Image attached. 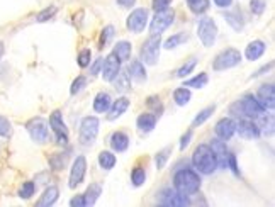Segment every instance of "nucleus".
I'll use <instances>...</instances> for the list:
<instances>
[{
  "instance_id": "30",
  "label": "nucleus",
  "mask_w": 275,
  "mask_h": 207,
  "mask_svg": "<svg viewBox=\"0 0 275 207\" xmlns=\"http://www.w3.org/2000/svg\"><path fill=\"white\" fill-rule=\"evenodd\" d=\"M131 51H133V46L128 41H119L116 44V48H114V53H116V56L121 61H128L131 58Z\"/></svg>"
},
{
  "instance_id": "2",
  "label": "nucleus",
  "mask_w": 275,
  "mask_h": 207,
  "mask_svg": "<svg viewBox=\"0 0 275 207\" xmlns=\"http://www.w3.org/2000/svg\"><path fill=\"white\" fill-rule=\"evenodd\" d=\"M173 187L175 190L185 194V195H192L197 194L201 190V177L190 168H182L175 173L173 177Z\"/></svg>"
},
{
  "instance_id": "50",
  "label": "nucleus",
  "mask_w": 275,
  "mask_h": 207,
  "mask_svg": "<svg viewBox=\"0 0 275 207\" xmlns=\"http://www.w3.org/2000/svg\"><path fill=\"white\" fill-rule=\"evenodd\" d=\"M192 136H194V131H192V129H189V131H187V133L180 138V149H182V151L190 144V141H192Z\"/></svg>"
},
{
  "instance_id": "47",
  "label": "nucleus",
  "mask_w": 275,
  "mask_h": 207,
  "mask_svg": "<svg viewBox=\"0 0 275 207\" xmlns=\"http://www.w3.org/2000/svg\"><path fill=\"white\" fill-rule=\"evenodd\" d=\"M83 87H87V78L83 75L76 76V80H73V83H71V89H70V94L75 95L78 94L80 90H83Z\"/></svg>"
},
{
  "instance_id": "32",
  "label": "nucleus",
  "mask_w": 275,
  "mask_h": 207,
  "mask_svg": "<svg viewBox=\"0 0 275 207\" xmlns=\"http://www.w3.org/2000/svg\"><path fill=\"white\" fill-rule=\"evenodd\" d=\"M68 163V153H55L49 156V165L53 170H63Z\"/></svg>"
},
{
  "instance_id": "9",
  "label": "nucleus",
  "mask_w": 275,
  "mask_h": 207,
  "mask_svg": "<svg viewBox=\"0 0 275 207\" xmlns=\"http://www.w3.org/2000/svg\"><path fill=\"white\" fill-rule=\"evenodd\" d=\"M26 129H28L29 136L33 141L36 143H46L49 138V128H48V122L43 117H33L31 121L26 124Z\"/></svg>"
},
{
  "instance_id": "19",
  "label": "nucleus",
  "mask_w": 275,
  "mask_h": 207,
  "mask_svg": "<svg viewBox=\"0 0 275 207\" xmlns=\"http://www.w3.org/2000/svg\"><path fill=\"white\" fill-rule=\"evenodd\" d=\"M129 99L128 97H119L117 101H114L112 104H110V107H109V110H107V119L109 121H116V119H119L122 114L126 112V110L129 109Z\"/></svg>"
},
{
  "instance_id": "10",
  "label": "nucleus",
  "mask_w": 275,
  "mask_h": 207,
  "mask_svg": "<svg viewBox=\"0 0 275 207\" xmlns=\"http://www.w3.org/2000/svg\"><path fill=\"white\" fill-rule=\"evenodd\" d=\"M158 201L162 206L167 207H183V206H190L192 202L189 201V195L178 192L175 189H163L162 192L158 194Z\"/></svg>"
},
{
  "instance_id": "31",
  "label": "nucleus",
  "mask_w": 275,
  "mask_h": 207,
  "mask_svg": "<svg viewBox=\"0 0 275 207\" xmlns=\"http://www.w3.org/2000/svg\"><path fill=\"white\" fill-rule=\"evenodd\" d=\"M116 163H117V158L112 151L99 153V165H101V168H104V170H112Z\"/></svg>"
},
{
  "instance_id": "23",
  "label": "nucleus",
  "mask_w": 275,
  "mask_h": 207,
  "mask_svg": "<svg viewBox=\"0 0 275 207\" xmlns=\"http://www.w3.org/2000/svg\"><path fill=\"white\" fill-rule=\"evenodd\" d=\"M60 197V189L56 185H49L48 189L44 190L43 195L39 197V201L36 202L37 207H49V206H55L56 201Z\"/></svg>"
},
{
  "instance_id": "17",
  "label": "nucleus",
  "mask_w": 275,
  "mask_h": 207,
  "mask_svg": "<svg viewBox=\"0 0 275 207\" xmlns=\"http://www.w3.org/2000/svg\"><path fill=\"white\" fill-rule=\"evenodd\" d=\"M236 133V122L229 117L221 119L216 124V136L223 141H229Z\"/></svg>"
},
{
  "instance_id": "18",
  "label": "nucleus",
  "mask_w": 275,
  "mask_h": 207,
  "mask_svg": "<svg viewBox=\"0 0 275 207\" xmlns=\"http://www.w3.org/2000/svg\"><path fill=\"white\" fill-rule=\"evenodd\" d=\"M209 146L212 148L214 155H216V160H217V168H226V162H228V148H226V141L219 139V138H216V139L211 141V144Z\"/></svg>"
},
{
  "instance_id": "40",
  "label": "nucleus",
  "mask_w": 275,
  "mask_h": 207,
  "mask_svg": "<svg viewBox=\"0 0 275 207\" xmlns=\"http://www.w3.org/2000/svg\"><path fill=\"white\" fill-rule=\"evenodd\" d=\"M196 65H197V58H190L189 61H187L185 65H182L180 68H178V71H177V76L178 78H185L187 75H190L194 71V68H196Z\"/></svg>"
},
{
  "instance_id": "34",
  "label": "nucleus",
  "mask_w": 275,
  "mask_h": 207,
  "mask_svg": "<svg viewBox=\"0 0 275 207\" xmlns=\"http://www.w3.org/2000/svg\"><path fill=\"white\" fill-rule=\"evenodd\" d=\"M214 110H216V105H214V104H212V105H209V107H206V109H202L201 112L196 116V119L192 121V128H197V126L204 124V122L214 114Z\"/></svg>"
},
{
  "instance_id": "7",
  "label": "nucleus",
  "mask_w": 275,
  "mask_h": 207,
  "mask_svg": "<svg viewBox=\"0 0 275 207\" xmlns=\"http://www.w3.org/2000/svg\"><path fill=\"white\" fill-rule=\"evenodd\" d=\"M236 107H238V116L240 112L243 114L244 117L250 119H258L262 114H265V109L262 107V104L258 102V99L255 97L253 94H246L241 101L236 102Z\"/></svg>"
},
{
  "instance_id": "37",
  "label": "nucleus",
  "mask_w": 275,
  "mask_h": 207,
  "mask_svg": "<svg viewBox=\"0 0 275 207\" xmlns=\"http://www.w3.org/2000/svg\"><path fill=\"white\" fill-rule=\"evenodd\" d=\"M187 3H189V9L197 15L204 14L206 10L211 7V2H209V0H187Z\"/></svg>"
},
{
  "instance_id": "3",
  "label": "nucleus",
  "mask_w": 275,
  "mask_h": 207,
  "mask_svg": "<svg viewBox=\"0 0 275 207\" xmlns=\"http://www.w3.org/2000/svg\"><path fill=\"white\" fill-rule=\"evenodd\" d=\"M160 49H162V34H151L141 48V61L150 67L156 65L160 58Z\"/></svg>"
},
{
  "instance_id": "28",
  "label": "nucleus",
  "mask_w": 275,
  "mask_h": 207,
  "mask_svg": "<svg viewBox=\"0 0 275 207\" xmlns=\"http://www.w3.org/2000/svg\"><path fill=\"white\" fill-rule=\"evenodd\" d=\"M224 19H226V22L235 31H238V33H240V31H243L244 21H243L241 12H240V10H235V12H226V14H224Z\"/></svg>"
},
{
  "instance_id": "39",
  "label": "nucleus",
  "mask_w": 275,
  "mask_h": 207,
  "mask_svg": "<svg viewBox=\"0 0 275 207\" xmlns=\"http://www.w3.org/2000/svg\"><path fill=\"white\" fill-rule=\"evenodd\" d=\"M131 182L135 187H141L144 182H146V170L141 167H135L131 172Z\"/></svg>"
},
{
  "instance_id": "22",
  "label": "nucleus",
  "mask_w": 275,
  "mask_h": 207,
  "mask_svg": "<svg viewBox=\"0 0 275 207\" xmlns=\"http://www.w3.org/2000/svg\"><path fill=\"white\" fill-rule=\"evenodd\" d=\"M265 51H267V44L260 39H255L246 46V49H244V56H246V60H250V61H257L258 58H262Z\"/></svg>"
},
{
  "instance_id": "45",
  "label": "nucleus",
  "mask_w": 275,
  "mask_h": 207,
  "mask_svg": "<svg viewBox=\"0 0 275 207\" xmlns=\"http://www.w3.org/2000/svg\"><path fill=\"white\" fill-rule=\"evenodd\" d=\"M76 61H78L80 68H87L92 61V51L90 49H82V51L78 53V58H76Z\"/></svg>"
},
{
  "instance_id": "12",
  "label": "nucleus",
  "mask_w": 275,
  "mask_h": 207,
  "mask_svg": "<svg viewBox=\"0 0 275 207\" xmlns=\"http://www.w3.org/2000/svg\"><path fill=\"white\" fill-rule=\"evenodd\" d=\"M148 9H144V7H139V9H135L131 14H129L128 17V29L131 31V33L135 34H139L143 33L144 28L148 26Z\"/></svg>"
},
{
  "instance_id": "43",
  "label": "nucleus",
  "mask_w": 275,
  "mask_h": 207,
  "mask_svg": "<svg viewBox=\"0 0 275 207\" xmlns=\"http://www.w3.org/2000/svg\"><path fill=\"white\" fill-rule=\"evenodd\" d=\"M58 12V9H56L55 5H51V7H46L44 10H41L39 14H37V17H36V21L37 22H46V21H49V19H53L55 17V14Z\"/></svg>"
},
{
  "instance_id": "21",
  "label": "nucleus",
  "mask_w": 275,
  "mask_h": 207,
  "mask_svg": "<svg viewBox=\"0 0 275 207\" xmlns=\"http://www.w3.org/2000/svg\"><path fill=\"white\" fill-rule=\"evenodd\" d=\"M109 143H110V148H112L116 153H122L129 148V136L122 131H116V133L110 134Z\"/></svg>"
},
{
  "instance_id": "8",
  "label": "nucleus",
  "mask_w": 275,
  "mask_h": 207,
  "mask_svg": "<svg viewBox=\"0 0 275 207\" xmlns=\"http://www.w3.org/2000/svg\"><path fill=\"white\" fill-rule=\"evenodd\" d=\"M175 21V10L173 9H165V10H158L155 12V17L151 19L150 22V33L151 34H162L173 24Z\"/></svg>"
},
{
  "instance_id": "15",
  "label": "nucleus",
  "mask_w": 275,
  "mask_h": 207,
  "mask_svg": "<svg viewBox=\"0 0 275 207\" xmlns=\"http://www.w3.org/2000/svg\"><path fill=\"white\" fill-rule=\"evenodd\" d=\"M236 133H238L243 139H257L260 136L258 124L250 117L241 119L240 122H236Z\"/></svg>"
},
{
  "instance_id": "52",
  "label": "nucleus",
  "mask_w": 275,
  "mask_h": 207,
  "mask_svg": "<svg viewBox=\"0 0 275 207\" xmlns=\"http://www.w3.org/2000/svg\"><path fill=\"white\" fill-rule=\"evenodd\" d=\"M70 206L71 207H85V201H83V195H76V197H73L70 201Z\"/></svg>"
},
{
  "instance_id": "46",
  "label": "nucleus",
  "mask_w": 275,
  "mask_h": 207,
  "mask_svg": "<svg viewBox=\"0 0 275 207\" xmlns=\"http://www.w3.org/2000/svg\"><path fill=\"white\" fill-rule=\"evenodd\" d=\"M250 9L255 15H262L267 9V0H250Z\"/></svg>"
},
{
  "instance_id": "53",
  "label": "nucleus",
  "mask_w": 275,
  "mask_h": 207,
  "mask_svg": "<svg viewBox=\"0 0 275 207\" xmlns=\"http://www.w3.org/2000/svg\"><path fill=\"white\" fill-rule=\"evenodd\" d=\"M272 67H274V63H272V61H270L269 65H265V67H262V68H260V70L257 71V73H253V75H251V78H257V76H260V75H265L267 71H270V70H272Z\"/></svg>"
},
{
  "instance_id": "56",
  "label": "nucleus",
  "mask_w": 275,
  "mask_h": 207,
  "mask_svg": "<svg viewBox=\"0 0 275 207\" xmlns=\"http://www.w3.org/2000/svg\"><path fill=\"white\" fill-rule=\"evenodd\" d=\"M3 51H5V48H3V43L0 41V58L3 56Z\"/></svg>"
},
{
  "instance_id": "41",
  "label": "nucleus",
  "mask_w": 275,
  "mask_h": 207,
  "mask_svg": "<svg viewBox=\"0 0 275 207\" xmlns=\"http://www.w3.org/2000/svg\"><path fill=\"white\" fill-rule=\"evenodd\" d=\"M146 104H148V107H150V109H153V114H155L156 117L162 116L163 105H162V102H160V97H156V95H151V97H148Z\"/></svg>"
},
{
  "instance_id": "1",
  "label": "nucleus",
  "mask_w": 275,
  "mask_h": 207,
  "mask_svg": "<svg viewBox=\"0 0 275 207\" xmlns=\"http://www.w3.org/2000/svg\"><path fill=\"white\" fill-rule=\"evenodd\" d=\"M192 165L199 173L211 175L217 170V160L209 144H199L192 155Z\"/></svg>"
},
{
  "instance_id": "54",
  "label": "nucleus",
  "mask_w": 275,
  "mask_h": 207,
  "mask_svg": "<svg viewBox=\"0 0 275 207\" xmlns=\"http://www.w3.org/2000/svg\"><path fill=\"white\" fill-rule=\"evenodd\" d=\"M214 3H216L219 9H228V7L233 5V0H214Z\"/></svg>"
},
{
  "instance_id": "55",
  "label": "nucleus",
  "mask_w": 275,
  "mask_h": 207,
  "mask_svg": "<svg viewBox=\"0 0 275 207\" xmlns=\"http://www.w3.org/2000/svg\"><path fill=\"white\" fill-rule=\"evenodd\" d=\"M117 3H119L121 7H126V9H129V7H133L136 3V0H116Z\"/></svg>"
},
{
  "instance_id": "26",
  "label": "nucleus",
  "mask_w": 275,
  "mask_h": 207,
  "mask_svg": "<svg viewBox=\"0 0 275 207\" xmlns=\"http://www.w3.org/2000/svg\"><path fill=\"white\" fill-rule=\"evenodd\" d=\"M156 117L155 114H150V112H144V114H141L139 117H138V121H136V124H138V128H139V131H143V133H150L155 129V126H156Z\"/></svg>"
},
{
  "instance_id": "38",
  "label": "nucleus",
  "mask_w": 275,
  "mask_h": 207,
  "mask_svg": "<svg viewBox=\"0 0 275 207\" xmlns=\"http://www.w3.org/2000/svg\"><path fill=\"white\" fill-rule=\"evenodd\" d=\"M172 149H173L172 146H167V148L160 149V151L156 153V156H155V165H156V168H158V170H162V168L167 165L168 158H170V155H172Z\"/></svg>"
},
{
  "instance_id": "14",
  "label": "nucleus",
  "mask_w": 275,
  "mask_h": 207,
  "mask_svg": "<svg viewBox=\"0 0 275 207\" xmlns=\"http://www.w3.org/2000/svg\"><path fill=\"white\" fill-rule=\"evenodd\" d=\"M121 63L122 61L117 58L116 53H110V55H107V58L102 61V78L105 80V82H112L114 78H116V75L121 71Z\"/></svg>"
},
{
  "instance_id": "25",
  "label": "nucleus",
  "mask_w": 275,
  "mask_h": 207,
  "mask_svg": "<svg viewBox=\"0 0 275 207\" xmlns=\"http://www.w3.org/2000/svg\"><path fill=\"white\" fill-rule=\"evenodd\" d=\"M112 83H114V89H116V92H119V94H126L128 90H131V78H129L126 70H121L116 75V78L112 80Z\"/></svg>"
},
{
  "instance_id": "42",
  "label": "nucleus",
  "mask_w": 275,
  "mask_h": 207,
  "mask_svg": "<svg viewBox=\"0 0 275 207\" xmlns=\"http://www.w3.org/2000/svg\"><path fill=\"white\" fill-rule=\"evenodd\" d=\"M34 190H36L34 182H24L21 189H19V197L21 199H31L34 195Z\"/></svg>"
},
{
  "instance_id": "51",
  "label": "nucleus",
  "mask_w": 275,
  "mask_h": 207,
  "mask_svg": "<svg viewBox=\"0 0 275 207\" xmlns=\"http://www.w3.org/2000/svg\"><path fill=\"white\" fill-rule=\"evenodd\" d=\"M102 58H99V60H95V63L92 65V68H90V73L92 75H97V73H101V70H102Z\"/></svg>"
},
{
  "instance_id": "16",
  "label": "nucleus",
  "mask_w": 275,
  "mask_h": 207,
  "mask_svg": "<svg viewBox=\"0 0 275 207\" xmlns=\"http://www.w3.org/2000/svg\"><path fill=\"white\" fill-rule=\"evenodd\" d=\"M257 99L265 110L267 109L274 110V107H275V87L272 85V83H265V85H262L257 92Z\"/></svg>"
},
{
  "instance_id": "20",
  "label": "nucleus",
  "mask_w": 275,
  "mask_h": 207,
  "mask_svg": "<svg viewBox=\"0 0 275 207\" xmlns=\"http://www.w3.org/2000/svg\"><path fill=\"white\" fill-rule=\"evenodd\" d=\"M128 75H129V78L131 80H135V82L138 83H143V82H146V78H148V75H146V68H144V63L143 61H131V63L128 65Z\"/></svg>"
},
{
  "instance_id": "11",
  "label": "nucleus",
  "mask_w": 275,
  "mask_h": 207,
  "mask_svg": "<svg viewBox=\"0 0 275 207\" xmlns=\"http://www.w3.org/2000/svg\"><path fill=\"white\" fill-rule=\"evenodd\" d=\"M49 126H51L53 133L56 136V143L60 146H67L68 144V128L63 121V114L61 110H55V112L49 116Z\"/></svg>"
},
{
  "instance_id": "44",
  "label": "nucleus",
  "mask_w": 275,
  "mask_h": 207,
  "mask_svg": "<svg viewBox=\"0 0 275 207\" xmlns=\"http://www.w3.org/2000/svg\"><path fill=\"white\" fill-rule=\"evenodd\" d=\"M114 26H105L104 29H102V34H101V41H99V44H101V48H104V46L109 43L110 39L114 37Z\"/></svg>"
},
{
  "instance_id": "33",
  "label": "nucleus",
  "mask_w": 275,
  "mask_h": 207,
  "mask_svg": "<svg viewBox=\"0 0 275 207\" xmlns=\"http://www.w3.org/2000/svg\"><path fill=\"white\" fill-rule=\"evenodd\" d=\"M187 39H189V36H187L185 33H177V34H173V36H170L165 43H163V48L173 49V48H177V46H180L182 43H185Z\"/></svg>"
},
{
  "instance_id": "29",
  "label": "nucleus",
  "mask_w": 275,
  "mask_h": 207,
  "mask_svg": "<svg viewBox=\"0 0 275 207\" xmlns=\"http://www.w3.org/2000/svg\"><path fill=\"white\" fill-rule=\"evenodd\" d=\"M258 119H260V124H258L260 134H265V136H272V134H274V116H272V114H269V116L262 114V116H260Z\"/></svg>"
},
{
  "instance_id": "36",
  "label": "nucleus",
  "mask_w": 275,
  "mask_h": 207,
  "mask_svg": "<svg viewBox=\"0 0 275 207\" xmlns=\"http://www.w3.org/2000/svg\"><path fill=\"white\" fill-rule=\"evenodd\" d=\"M207 82H209L207 73H199L197 76H194V78L187 80V82L183 83V87H192V89H204V87L207 85Z\"/></svg>"
},
{
  "instance_id": "49",
  "label": "nucleus",
  "mask_w": 275,
  "mask_h": 207,
  "mask_svg": "<svg viewBox=\"0 0 275 207\" xmlns=\"http://www.w3.org/2000/svg\"><path fill=\"white\" fill-rule=\"evenodd\" d=\"M173 2V0H153L151 2V7L155 12H158V10H165L170 7V3Z\"/></svg>"
},
{
  "instance_id": "5",
  "label": "nucleus",
  "mask_w": 275,
  "mask_h": 207,
  "mask_svg": "<svg viewBox=\"0 0 275 207\" xmlns=\"http://www.w3.org/2000/svg\"><path fill=\"white\" fill-rule=\"evenodd\" d=\"M241 61V53L235 48H228L224 51H221L219 55L214 58L212 61V70L214 71H224L229 70V68L236 67Z\"/></svg>"
},
{
  "instance_id": "6",
  "label": "nucleus",
  "mask_w": 275,
  "mask_h": 207,
  "mask_svg": "<svg viewBox=\"0 0 275 207\" xmlns=\"http://www.w3.org/2000/svg\"><path fill=\"white\" fill-rule=\"evenodd\" d=\"M99 126H101V121L95 116H87L82 119V124H80V143L83 146H90V144L95 143V138L99 134Z\"/></svg>"
},
{
  "instance_id": "4",
  "label": "nucleus",
  "mask_w": 275,
  "mask_h": 207,
  "mask_svg": "<svg viewBox=\"0 0 275 207\" xmlns=\"http://www.w3.org/2000/svg\"><path fill=\"white\" fill-rule=\"evenodd\" d=\"M197 36L206 48L214 46L217 39V24L212 17H202L197 22Z\"/></svg>"
},
{
  "instance_id": "48",
  "label": "nucleus",
  "mask_w": 275,
  "mask_h": 207,
  "mask_svg": "<svg viewBox=\"0 0 275 207\" xmlns=\"http://www.w3.org/2000/svg\"><path fill=\"white\" fill-rule=\"evenodd\" d=\"M10 133H12V126H10L9 119L0 116V136L7 138V136H10Z\"/></svg>"
},
{
  "instance_id": "27",
  "label": "nucleus",
  "mask_w": 275,
  "mask_h": 207,
  "mask_svg": "<svg viewBox=\"0 0 275 207\" xmlns=\"http://www.w3.org/2000/svg\"><path fill=\"white\" fill-rule=\"evenodd\" d=\"M102 194V185L101 183H90L87 192L83 194V201H85V207L94 206L97 202V199L101 197Z\"/></svg>"
},
{
  "instance_id": "13",
  "label": "nucleus",
  "mask_w": 275,
  "mask_h": 207,
  "mask_svg": "<svg viewBox=\"0 0 275 207\" xmlns=\"http://www.w3.org/2000/svg\"><path fill=\"white\" fill-rule=\"evenodd\" d=\"M87 173V158L85 156H76L73 165H71V170H70V182H68V187L70 189H75L78 187L80 183L83 182Z\"/></svg>"
},
{
  "instance_id": "24",
  "label": "nucleus",
  "mask_w": 275,
  "mask_h": 207,
  "mask_svg": "<svg viewBox=\"0 0 275 207\" xmlns=\"http://www.w3.org/2000/svg\"><path fill=\"white\" fill-rule=\"evenodd\" d=\"M110 104H112V99L107 92H99L94 99V110L99 114H105L109 110Z\"/></svg>"
},
{
  "instance_id": "35",
  "label": "nucleus",
  "mask_w": 275,
  "mask_h": 207,
  "mask_svg": "<svg viewBox=\"0 0 275 207\" xmlns=\"http://www.w3.org/2000/svg\"><path fill=\"white\" fill-rule=\"evenodd\" d=\"M190 97H192V94H190V90L187 89V87H180V89H177L173 92V101L177 105H187Z\"/></svg>"
}]
</instances>
